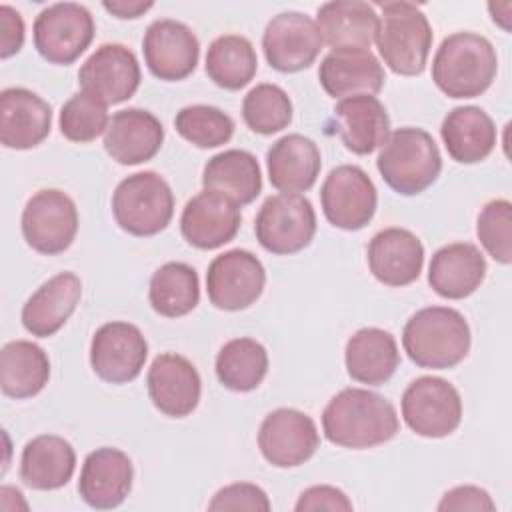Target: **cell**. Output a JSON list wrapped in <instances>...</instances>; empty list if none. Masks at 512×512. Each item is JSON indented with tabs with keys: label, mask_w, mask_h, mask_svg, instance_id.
<instances>
[{
	"label": "cell",
	"mask_w": 512,
	"mask_h": 512,
	"mask_svg": "<svg viewBox=\"0 0 512 512\" xmlns=\"http://www.w3.org/2000/svg\"><path fill=\"white\" fill-rule=\"evenodd\" d=\"M322 430L340 448L364 450L392 440L400 422L394 404L384 396L366 388H344L326 404Z\"/></svg>",
	"instance_id": "obj_1"
},
{
	"label": "cell",
	"mask_w": 512,
	"mask_h": 512,
	"mask_svg": "<svg viewBox=\"0 0 512 512\" xmlns=\"http://www.w3.org/2000/svg\"><path fill=\"white\" fill-rule=\"evenodd\" d=\"M498 72L492 42L476 32H454L442 40L432 60V80L448 98L484 94Z\"/></svg>",
	"instance_id": "obj_2"
},
{
	"label": "cell",
	"mask_w": 512,
	"mask_h": 512,
	"mask_svg": "<svg viewBox=\"0 0 512 512\" xmlns=\"http://www.w3.org/2000/svg\"><path fill=\"white\" fill-rule=\"evenodd\" d=\"M402 346L416 366L448 370L468 356L470 326L454 308L428 306L406 322Z\"/></svg>",
	"instance_id": "obj_3"
},
{
	"label": "cell",
	"mask_w": 512,
	"mask_h": 512,
	"mask_svg": "<svg viewBox=\"0 0 512 512\" xmlns=\"http://www.w3.org/2000/svg\"><path fill=\"white\" fill-rule=\"evenodd\" d=\"M376 168L394 192L416 196L438 180L442 156L426 130L404 126L388 134L380 146Z\"/></svg>",
	"instance_id": "obj_4"
},
{
	"label": "cell",
	"mask_w": 512,
	"mask_h": 512,
	"mask_svg": "<svg viewBox=\"0 0 512 512\" xmlns=\"http://www.w3.org/2000/svg\"><path fill=\"white\" fill-rule=\"evenodd\" d=\"M376 46L384 64L400 76H418L432 48V26L424 12L410 2L380 4Z\"/></svg>",
	"instance_id": "obj_5"
},
{
	"label": "cell",
	"mask_w": 512,
	"mask_h": 512,
	"mask_svg": "<svg viewBox=\"0 0 512 512\" xmlns=\"http://www.w3.org/2000/svg\"><path fill=\"white\" fill-rule=\"evenodd\" d=\"M116 224L132 236H154L174 216V194L170 184L152 170L126 176L112 194Z\"/></svg>",
	"instance_id": "obj_6"
},
{
	"label": "cell",
	"mask_w": 512,
	"mask_h": 512,
	"mask_svg": "<svg viewBox=\"0 0 512 512\" xmlns=\"http://www.w3.org/2000/svg\"><path fill=\"white\" fill-rule=\"evenodd\" d=\"M254 232L260 246L270 254H296L316 234V212L306 196L280 192L268 196L260 206Z\"/></svg>",
	"instance_id": "obj_7"
},
{
	"label": "cell",
	"mask_w": 512,
	"mask_h": 512,
	"mask_svg": "<svg viewBox=\"0 0 512 512\" xmlns=\"http://www.w3.org/2000/svg\"><path fill=\"white\" fill-rule=\"evenodd\" d=\"M94 30V18L86 6L76 2L50 4L34 20V48L46 62L68 66L92 44Z\"/></svg>",
	"instance_id": "obj_8"
},
{
	"label": "cell",
	"mask_w": 512,
	"mask_h": 512,
	"mask_svg": "<svg viewBox=\"0 0 512 512\" xmlns=\"http://www.w3.org/2000/svg\"><path fill=\"white\" fill-rule=\"evenodd\" d=\"M406 426L422 438L450 436L462 422V398L444 378L420 376L408 384L400 400Z\"/></svg>",
	"instance_id": "obj_9"
},
{
	"label": "cell",
	"mask_w": 512,
	"mask_h": 512,
	"mask_svg": "<svg viewBox=\"0 0 512 512\" xmlns=\"http://www.w3.org/2000/svg\"><path fill=\"white\" fill-rule=\"evenodd\" d=\"M20 226L22 236L32 250L56 256L68 250L76 238L78 210L66 192L44 188L28 198Z\"/></svg>",
	"instance_id": "obj_10"
},
{
	"label": "cell",
	"mask_w": 512,
	"mask_h": 512,
	"mask_svg": "<svg viewBox=\"0 0 512 512\" xmlns=\"http://www.w3.org/2000/svg\"><path fill=\"white\" fill-rule=\"evenodd\" d=\"M326 220L340 230L364 228L376 212L378 194L370 176L354 164H342L328 172L320 190Z\"/></svg>",
	"instance_id": "obj_11"
},
{
	"label": "cell",
	"mask_w": 512,
	"mask_h": 512,
	"mask_svg": "<svg viewBox=\"0 0 512 512\" xmlns=\"http://www.w3.org/2000/svg\"><path fill=\"white\" fill-rule=\"evenodd\" d=\"M266 284L262 262L248 250L232 248L218 254L206 272V292L218 310L238 312L252 306Z\"/></svg>",
	"instance_id": "obj_12"
},
{
	"label": "cell",
	"mask_w": 512,
	"mask_h": 512,
	"mask_svg": "<svg viewBox=\"0 0 512 512\" xmlns=\"http://www.w3.org/2000/svg\"><path fill=\"white\" fill-rule=\"evenodd\" d=\"M140 78L142 74L136 54L118 42L98 46L78 70L82 92L104 106L132 98L140 86Z\"/></svg>",
	"instance_id": "obj_13"
},
{
	"label": "cell",
	"mask_w": 512,
	"mask_h": 512,
	"mask_svg": "<svg viewBox=\"0 0 512 512\" xmlns=\"http://www.w3.org/2000/svg\"><path fill=\"white\" fill-rule=\"evenodd\" d=\"M148 358V342L138 326L122 320L102 324L90 342V366L110 384H126L140 376Z\"/></svg>",
	"instance_id": "obj_14"
},
{
	"label": "cell",
	"mask_w": 512,
	"mask_h": 512,
	"mask_svg": "<svg viewBox=\"0 0 512 512\" xmlns=\"http://www.w3.org/2000/svg\"><path fill=\"white\" fill-rule=\"evenodd\" d=\"M320 446L314 420L296 408H278L266 414L258 430V448L276 468H296L310 460Z\"/></svg>",
	"instance_id": "obj_15"
},
{
	"label": "cell",
	"mask_w": 512,
	"mask_h": 512,
	"mask_svg": "<svg viewBox=\"0 0 512 512\" xmlns=\"http://www.w3.org/2000/svg\"><path fill=\"white\" fill-rule=\"evenodd\" d=\"M322 44L316 20L302 12H280L272 16L262 34L266 62L284 74L310 68Z\"/></svg>",
	"instance_id": "obj_16"
},
{
	"label": "cell",
	"mask_w": 512,
	"mask_h": 512,
	"mask_svg": "<svg viewBox=\"0 0 512 512\" xmlns=\"http://www.w3.org/2000/svg\"><path fill=\"white\" fill-rule=\"evenodd\" d=\"M142 52L148 70L156 78L178 82L196 70L200 42L186 24L172 18H160L146 28Z\"/></svg>",
	"instance_id": "obj_17"
},
{
	"label": "cell",
	"mask_w": 512,
	"mask_h": 512,
	"mask_svg": "<svg viewBox=\"0 0 512 512\" xmlns=\"http://www.w3.org/2000/svg\"><path fill=\"white\" fill-rule=\"evenodd\" d=\"M146 386L154 408L170 418L192 414L202 394V380L196 366L176 352H164L152 360Z\"/></svg>",
	"instance_id": "obj_18"
},
{
	"label": "cell",
	"mask_w": 512,
	"mask_h": 512,
	"mask_svg": "<svg viewBox=\"0 0 512 512\" xmlns=\"http://www.w3.org/2000/svg\"><path fill=\"white\" fill-rule=\"evenodd\" d=\"M132 480L134 466L128 454L112 446H102L84 458L78 494L90 508L110 510L126 500Z\"/></svg>",
	"instance_id": "obj_19"
},
{
	"label": "cell",
	"mask_w": 512,
	"mask_h": 512,
	"mask_svg": "<svg viewBox=\"0 0 512 512\" xmlns=\"http://www.w3.org/2000/svg\"><path fill=\"white\" fill-rule=\"evenodd\" d=\"M240 222L238 204L222 194L202 190L186 202L180 216V232L190 246L214 250L236 236Z\"/></svg>",
	"instance_id": "obj_20"
},
{
	"label": "cell",
	"mask_w": 512,
	"mask_h": 512,
	"mask_svg": "<svg viewBox=\"0 0 512 512\" xmlns=\"http://www.w3.org/2000/svg\"><path fill=\"white\" fill-rule=\"evenodd\" d=\"M52 128V106L36 92L20 86L0 92V142L4 148L30 150Z\"/></svg>",
	"instance_id": "obj_21"
},
{
	"label": "cell",
	"mask_w": 512,
	"mask_h": 512,
	"mask_svg": "<svg viewBox=\"0 0 512 512\" xmlns=\"http://www.w3.org/2000/svg\"><path fill=\"white\" fill-rule=\"evenodd\" d=\"M368 268L384 286H408L418 280L424 266V246L406 228H384L368 244Z\"/></svg>",
	"instance_id": "obj_22"
},
{
	"label": "cell",
	"mask_w": 512,
	"mask_h": 512,
	"mask_svg": "<svg viewBox=\"0 0 512 512\" xmlns=\"http://www.w3.org/2000/svg\"><path fill=\"white\" fill-rule=\"evenodd\" d=\"M164 142L162 122L148 110L126 108L116 112L104 132V150L122 166L152 160Z\"/></svg>",
	"instance_id": "obj_23"
},
{
	"label": "cell",
	"mask_w": 512,
	"mask_h": 512,
	"mask_svg": "<svg viewBox=\"0 0 512 512\" xmlns=\"http://www.w3.org/2000/svg\"><path fill=\"white\" fill-rule=\"evenodd\" d=\"M318 80L324 92L344 100L360 94H378L386 82L380 60L370 50H330L318 68Z\"/></svg>",
	"instance_id": "obj_24"
},
{
	"label": "cell",
	"mask_w": 512,
	"mask_h": 512,
	"mask_svg": "<svg viewBox=\"0 0 512 512\" xmlns=\"http://www.w3.org/2000/svg\"><path fill=\"white\" fill-rule=\"evenodd\" d=\"M486 276V258L476 244L452 242L432 254L428 284L448 300H462L474 294Z\"/></svg>",
	"instance_id": "obj_25"
},
{
	"label": "cell",
	"mask_w": 512,
	"mask_h": 512,
	"mask_svg": "<svg viewBox=\"0 0 512 512\" xmlns=\"http://www.w3.org/2000/svg\"><path fill=\"white\" fill-rule=\"evenodd\" d=\"M266 168L276 190L284 194L306 192L316 184L322 168L320 148L302 134H286L268 148Z\"/></svg>",
	"instance_id": "obj_26"
},
{
	"label": "cell",
	"mask_w": 512,
	"mask_h": 512,
	"mask_svg": "<svg viewBox=\"0 0 512 512\" xmlns=\"http://www.w3.org/2000/svg\"><path fill=\"white\" fill-rule=\"evenodd\" d=\"M82 296V282L74 272L48 278L22 306V326L38 338L56 334L74 314Z\"/></svg>",
	"instance_id": "obj_27"
},
{
	"label": "cell",
	"mask_w": 512,
	"mask_h": 512,
	"mask_svg": "<svg viewBox=\"0 0 512 512\" xmlns=\"http://www.w3.org/2000/svg\"><path fill=\"white\" fill-rule=\"evenodd\" d=\"M336 132L346 150L366 156L380 148L390 134V118L384 104L370 94L350 96L334 108Z\"/></svg>",
	"instance_id": "obj_28"
},
{
	"label": "cell",
	"mask_w": 512,
	"mask_h": 512,
	"mask_svg": "<svg viewBox=\"0 0 512 512\" xmlns=\"http://www.w3.org/2000/svg\"><path fill=\"white\" fill-rule=\"evenodd\" d=\"M316 26L322 42L332 50H370L378 32V14L360 0H334L318 8Z\"/></svg>",
	"instance_id": "obj_29"
},
{
	"label": "cell",
	"mask_w": 512,
	"mask_h": 512,
	"mask_svg": "<svg viewBox=\"0 0 512 512\" xmlns=\"http://www.w3.org/2000/svg\"><path fill=\"white\" fill-rule=\"evenodd\" d=\"M74 470L76 452L62 436L40 434L22 448L20 478L32 490H58L72 480Z\"/></svg>",
	"instance_id": "obj_30"
},
{
	"label": "cell",
	"mask_w": 512,
	"mask_h": 512,
	"mask_svg": "<svg viewBox=\"0 0 512 512\" xmlns=\"http://www.w3.org/2000/svg\"><path fill=\"white\" fill-rule=\"evenodd\" d=\"M344 362L352 380L380 386L394 376L400 364L398 344L388 330L374 326L360 328L346 342Z\"/></svg>",
	"instance_id": "obj_31"
},
{
	"label": "cell",
	"mask_w": 512,
	"mask_h": 512,
	"mask_svg": "<svg viewBox=\"0 0 512 512\" xmlns=\"http://www.w3.org/2000/svg\"><path fill=\"white\" fill-rule=\"evenodd\" d=\"M440 136L452 160L476 164L492 154L498 132L480 106H456L444 116Z\"/></svg>",
	"instance_id": "obj_32"
},
{
	"label": "cell",
	"mask_w": 512,
	"mask_h": 512,
	"mask_svg": "<svg viewBox=\"0 0 512 512\" xmlns=\"http://www.w3.org/2000/svg\"><path fill=\"white\" fill-rule=\"evenodd\" d=\"M204 190L226 196L238 206H246L262 192V172L254 154L230 148L214 154L202 172Z\"/></svg>",
	"instance_id": "obj_33"
},
{
	"label": "cell",
	"mask_w": 512,
	"mask_h": 512,
	"mask_svg": "<svg viewBox=\"0 0 512 512\" xmlns=\"http://www.w3.org/2000/svg\"><path fill=\"white\" fill-rule=\"evenodd\" d=\"M50 378L44 348L30 340H12L0 352V388L4 396L24 400L36 396Z\"/></svg>",
	"instance_id": "obj_34"
},
{
	"label": "cell",
	"mask_w": 512,
	"mask_h": 512,
	"mask_svg": "<svg viewBox=\"0 0 512 512\" xmlns=\"http://www.w3.org/2000/svg\"><path fill=\"white\" fill-rule=\"evenodd\" d=\"M148 300L156 314L180 318L190 314L200 302V280L186 262H166L150 278Z\"/></svg>",
	"instance_id": "obj_35"
},
{
	"label": "cell",
	"mask_w": 512,
	"mask_h": 512,
	"mask_svg": "<svg viewBox=\"0 0 512 512\" xmlns=\"http://www.w3.org/2000/svg\"><path fill=\"white\" fill-rule=\"evenodd\" d=\"M204 68L216 86L224 90H240L256 76V50L246 36L222 34L208 46Z\"/></svg>",
	"instance_id": "obj_36"
},
{
	"label": "cell",
	"mask_w": 512,
	"mask_h": 512,
	"mask_svg": "<svg viewBox=\"0 0 512 512\" xmlns=\"http://www.w3.org/2000/svg\"><path fill=\"white\" fill-rule=\"evenodd\" d=\"M268 372V352L254 338H232L216 356V376L232 392L258 388Z\"/></svg>",
	"instance_id": "obj_37"
},
{
	"label": "cell",
	"mask_w": 512,
	"mask_h": 512,
	"mask_svg": "<svg viewBox=\"0 0 512 512\" xmlns=\"http://www.w3.org/2000/svg\"><path fill=\"white\" fill-rule=\"evenodd\" d=\"M242 118L252 132L270 136L292 122V102L280 86L256 84L242 100Z\"/></svg>",
	"instance_id": "obj_38"
},
{
	"label": "cell",
	"mask_w": 512,
	"mask_h": 512,
	"mask_svg": "<svg viewBox=\"0 0 512 512\" xmlns=\"http://www.w3.org/2000/svg\"><path fill=\"white\" fill-rule=\"evenodd\" d=\"M176 132L198 148H218L234 134V120L208 104L184 106L174 118Z\"/></svg>",
	"instance_id": "obj_39"
},
{
	"label": "cell",
	"mask_w": 512,
	"mask_h": 512,
	"mask_svg": "<svg viewBox=\"0 0 512 512\" xmlns=\"http://www.w3.org/2000/svg\"><path fill=\"white\" fill-rule=\"evenodd\" d=\"M108 122L110 118L106 106L84 92H76L68 102H64L58 116L60 134L78 144L96 140L106 132Z\"/></svg>",
	"instance_id": "obj_40"
},
{
	"label": "cell",
	"mask_w": 512,
	"mask_h": 512,
	"mask_svg": "<svg viewBox=\"0 0 512 512\" xmlns=\"http://www.w3.org/2000/svg\"><path fill=\"white\" fill-rule=\"evenodd\" d=\"M476 234L484 250L500 264L512 262V204L496 198L484 204L478 214Z\"/></svg>",
	"instance_id": "obj_41"
},
{
	"label": "cell",
	"mask_w": 512,
	"mask_h": 512,
	"mask_svg": "<svg viewBox=\"0 0 512 512\" xmlns=\"http://www.w3.org/2000/svg\"><path fill=\"white\" fill-rule=\"evenodd\" d=\"M272 508L268 494L250 482H234L220 488L212 500L208 502V510H252V512H268Z\"/></svg>",
	"instance_id": "obj_42"
},
{
	"label": "cell",
	"mask_w": 512,
	"mask_h": 512,
	"mask_svg": "<svg viewBox=\"0 0 512 512\" xmlns=\"http://www.w3.org/2000/svg\"><path fill=\"white\" fill-rule=\"evenodd\" d=\"M436 508L440 512H462V510L494 512L496 504L484 488L464 484V486H456V488L444 492V496L440 498Z\"/></svg>",
	"instance_id": "obj_43"
},
{
	"label": "cell",
	"mask_w": 512,
	"mask_h": 512,
	"mask_svg": "<svg viewBox=\"0 0 512 512\" xmlns=\"http://www.w3.org/2000/svg\"><path fill=\"white\" fill-rule=\"evenodd\" d=\"M352 500L336 486L330 484H318L306 488L300 496L298 502L294 504L296 512H312V510H344L350 512Z\"/></svg>",
	"instance_id": "obj_44"
},
{
	"label": "cell",
	"mask_w": 512,
	"mask_h": 512,
	"mask_svg": "<svg viewBox=\"0 0 512 512\" xmlns=\"http://www.w3.org/2000/svg\"><path fill=\"white\" fill-rule=\"evenodd\" d=\"M24 44V20L8 4L0 6V58L6 60L20 52Z\"/></svg>",
	"instance_id": "obj_45"
},
{
	"label": "cell",
	"mask_w": 512,
	"mask_h": 512,
	"mask_svg": "<svg viewBox=\"0 0 512 512\" xmlns=\"http://www.w3.org/2000/svg\"><path fill=\"white\" fill-rule=\"evenodd\" d=\"M106 12H110L112 16L116 18H122V20H134V18H140L144 12H148L154 2H126V0H114V2H104L102 4Z\"/></svg>",
	"instance_id": "obj_46"
}]
</instances>
